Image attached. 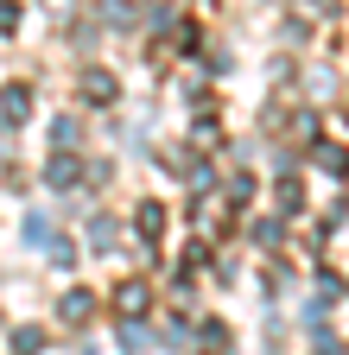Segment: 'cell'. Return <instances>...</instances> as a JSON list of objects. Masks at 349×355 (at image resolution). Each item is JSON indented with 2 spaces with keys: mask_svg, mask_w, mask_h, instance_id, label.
<instances>
[{
  "mask_svg": "<svg viewBox=\"0 0 349 355\" xmlns=\"http://www.w3.org/2000/svg\"><path fill=\"white\" fill-rule=\"evenodd\" d=\"M108 96H114V83H108L102 70H90V102H108Z\"/></svg>",
  "mask_w": 349,
  "mask_h": 355,
  "instance_id": "obj_1",
  "label": "cell"
},
{
  "mask_svg": "<svg viewBox=\"0 0 349 355\" xmlns=\"http://www.w3.org/2000/svg\"><path fill=\"white\" fill-rule=\"evenodd\" d=\"M64 318H90V292H70L64 298Z\"/></svg>",
  "mask_w": 349,
  "mask_h": 355,
  "instance_id": "obj_2",
  "label": "cell"
}]
</instances>
